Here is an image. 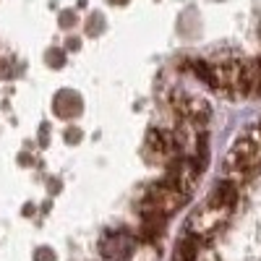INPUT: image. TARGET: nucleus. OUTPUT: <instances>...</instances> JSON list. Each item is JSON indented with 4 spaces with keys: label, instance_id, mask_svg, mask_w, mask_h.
I'll return each instance as SVG.
<instances>
[{
    "label": "nucleus",
    "instance_id": "nucleus-1",
    "mask_svg": "<svg viewBox=\"0 0 261 261\" xmlns=\"http://www.w3.org/2000/svg\"><path fill=\"white\" fill-rule=\"evenodd\" d=\"M258 165H261V123L251 125L227 151V157H225L227 180L243 183Z\"/></svg>",
    "mask_w": 261,
    "mask_h": 261
},
{
    "label": "nucleus",
    "instance_id": "nucleus-2",
    "mask_svg": "<svg viewBox=\"0 0 261 261\" xmlns=\"http://www.w3.org/2000/svg\"><path fill=\"white\" fill-rule=\"evenodd\" d=\"M188 199V193H183L180 188H175L170 180H160V183H151L144 193V212H151V214H162V217H170L175 214L178 209H183Z\"/></svg>",
    "mask_w": 261,
    "mask_h": 261
},
{
    "label": "nucleus",
    "instance_id": "nucleus-3",
    "mask_svg": "<svg viewBox=\"0 0 261 261\" xmlns=\"http://www.w3.org/2000/svg\"><path fill=\"white\" fill-rule=\"evenodd\" d=\"M172 110L180 115V120L201 128L209 123L212 118V107L204 97H196V94H188V92H175L172 94Z\"/></svg>",
    "mask_w": 261,
    "mask_h": 261
},
{
    "label": "nucleus",
    "instance_id": "nucleus-4",
    "mask_svg": "<svg viewBox=\"0 0 261 261\" xmlns=\"http://www.w3.org/2000/svg\"><path fill=\"white\" fill-rule=\"evenodd\" d=\"M146 149L151 162L157 165H170L180 157V146L175 141V134L172 130H162V128H151L146 134Z\"/></svg>",
    "mask_w": 261,
    "mask_h": 261
},
{
    "label": "nucleus",
    "instance_id": "nucleus-5",
    "mask_svg": "<svg viewBox=\"0 0 261 261\" xmlns=\"http://www.w3.org/2000/svg\"><path fill=\"white\" fill-rule=\"evenodd\" d=\"M230 212H232V209L214 206V204H204L199 212L191 217V235H193V238H209L214 230H220V225L227 220Z\"/></svg>",
    "mask_w": 261,
    "mask_h": 261
},
{
    "label": "nucleus",
    "instance_id": "nucleus-6",
    "mask_svg": "<svg viewBox=\"0 0 261 261\" xmlns=\"http://www.w3.org/2000/svg\"><path fill=\"white\" fill-rule=\"evenodd\" d=\"M165 180H170L183 193H191V188L196 186V180H199V165H196L193 160L178 157L175 162H170V175Z\"/></svg>",
    "mask_w": 261,
    "mask_h": 261
},
{
    "label": "nucleus",
    "instance_id": "nucleus-7",
    "mask_svg": "<svg viewBox=\"0 0 261 261\" xmlns=\"http://www.w3.org/2000/svg\"><path fill=\"white\" fill-rule=\"evenodd\" d=\"M238 201V183L232 180H222L212 193H209V201L206 204H214V206H225V209H232Z\"/></svg>",
    "mask_w": 261,
    "mask_h": 261
}]
</instances>
